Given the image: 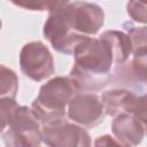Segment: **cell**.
Listing matches in <instances>:
<instances>
[{
    "instance_id": "2",
    "label": "cell",
    "mask_w": 147,
    "mask_h": 147,
    "mask_svg": "<svg viewBox=\"0 0 147 147\" xmlns=\"http://www.w3.org/2000/svg\"><path fill=\"white\" fill-rule=\"evenodd\" d=\"M75 63L69 77L79 92H98L113 79V65L117 63L116 53L103 32L98 38H88L74 53Z\"/></svg>"
},
{
    "instance_id": "9",
    "label": "cell",
    "mask_w": 147,
    "mask_h": 147,
    "mask_svg": "<svg viewBox=\"0 0 147 147\" xmlns=\"http://www.w3.org/2000/svg\"><path fill=\"white\" fill-rule=\"evenodd\" d=\"M111 132L121 144L129 147L138 146L146 134L142 124L129 114H119L114 117Z\"/></svg>"
},
{
    "instance_id": "11",
    "label": "cell",
    "mask_w": 147,
    "mask_h": 147,
    "mask_svg": "<svg viewBox=\"0 0 147 147\" xmlns=\"http://www.w3.org/2000/svg\"><path fill=\"white\" fill-rule=\"evenodd\" d=\"M0 95L1 99L15 100L18 91V78L17 75L6 65L0 67Z\"/></svg>"
},
{
    "instance_id": "3",
    "label": "cell",
    "mask_w": 147,
    "mask_h": 147,
    "mask_svg": "<svg viewBox=\"0 0 147 147\" xmlns=\"http://www.w3.org/2000/svg\"><path fill=\"white\" fill-rule=\"evenodd\" d=\"M1 138L6 147H40L42 125L31 108L1 99Z\"/></svg>"
},
{
    "instance_id": "13",
    "label": "cell",
    "mask_w": 147,
    "mask_h": 147,
    "mask_svg": "<svg viewBox=\"0 0 147 147\" xmlns=\"http://www.w3.org/2000/svg\"><path fill=\"white\" fill-rule=\"evenodd\" d=\"M14 5L18 6V7H23L25 9H29V10H40V11H44V10H52L54 8V6L56 5V1H34V0H31V1H13Z\"/></svg>"
},
{
    "instance_id": "14",
    "label": "cell",
    "mask_w": 147,
    "mask_h": 147,
    "mask_svg": "<svg viewBox=\"0 0 147 147\" xmlns=\"http://www.w3.org/2000/svg\"><path fill=\"white\" fill-rule=\"evenodd\" d=\"M94 147H129V146L121 144L116 138H113L110 134H103L94 140Z\"/></svg>"
},
{
    "instance_id": "8",
    "label": "cell",
    "mask_w": 147,
    "mask_h": 147,
    "mask_svg": "<svg viewBox=\"0 0 147 147\" xmlns=\"http://www.w3.org/2000/svg\"><path fill=\"white\" fill-rule=\"evenodd\" d=\"M67 116L72 123L92 129L102 123L106 110L101 99L95 93L79 92L70 101Z\"/></svg>"
},
{
    "instance_id": "6",
    "label": "cell",
    "mask_w": 147,
    "mask_h": 147,
    "mask_svg": "<svg viewBox=\"0 0 147 147\" xmlns=\"http://www.w3.org/2000/svg\"><path fill=\"white\" fill-rule=\"evenodd\" d=\"M20 68L22 74L33 82L45 80L55 72L53 55L41 41H30L22 47Z\"/></svg>"
},
{
    "instance_id": "4",
    "label": "cell",
    "mask_w": 147,
    "mask_h": 147,
    "mask_svg": "<svg viewBox=\"0 0 147 147\" xmlns=\"http://www.w3.org/2000/svg\"><path fill=\"white\" fill-rule=\"evenodd\" d=\"M79 93L72 78L56 76L45 83L31 105V109L41 125L64 119L68 106Z\"/></svg>"
},
{
    "instance_id": "12",
    "label": "cell",
    "mask_w": 147,
    "mask_h": 147,
    "mask_svg": "<svg viewBox=\"0 0 147 147\" xmlns=\"http://www.w3.org/2000/svg\"><path fill=\"white\" fill-rule=\"evenodd\" d=\"M126 11L132 21L147 24V2L129 1L126 3Z\"/></svg>"
},
{
    "instance_id": "1",
    "label": "cell",
    "mask_w": 147,
    "mask_h": 147,
    "mask_svg": "<svg viewBox=\"0 0 147 147\" xmlns=\"http://www.w3.org/2000/svg\"><path fill=\"white\" fill-rule=\"evenodd\" d=\"M105 23L103 9L87 1H56L44 24V37L59 53L74 55L76 48L93 38Z\"/></svg>"
},
{
    "instance_id": "5",
    "label": "cell",
    "mask_w": 147,
    "mask_h": 147,
    "mask_svg": "<svg viewBox=\"0 0 147 147\" xmlns=\"http://www.w3.org/2000/svg\"><path fill=\"white\" fill-rule=\"evenodd\" d=\"M101 101L106 115L115 117L119 114H129L142 124L147 134V91L136 92L122 87L113 88L102 93Z\"/></svg>"
},
{
    "instance_id": "10",
    "label": "cell",
    "mask_w": 147,
    "mask_h": 147,
    "mask_svg": "<svg viewBox=\"0 0 147 147\" xmlns=\"http://www.w3.org/2000/svg\"><path fill=\"white\" fill-rule=\"evenodd\" d=\"M126 34L131 41L132 56L142 57L147 55V26H134L131 22L123 24Z\"/></svg>"
},
{
    "instance_id": "7",
    "label": "cell",
    "mask_w": 147,
    "mask_h": 147,
    "mask_svg": "<svg viewBox=\"0 0 147 147\" xmlns=\"http://www.w3.org/2000/svg\"><path fill=\"white\" fill-rule=\"evenodd\" d=\"M42 141L48 147H91L92 141L85 127L69 119H60L42 125Z\"/></svg>"
}]
</instances>
